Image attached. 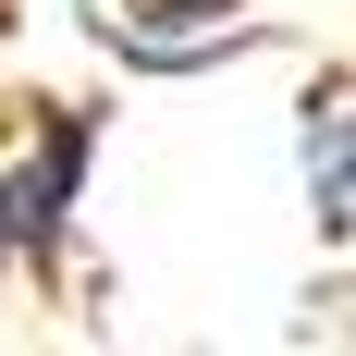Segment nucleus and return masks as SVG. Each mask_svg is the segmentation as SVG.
Listing matches in <instances>:
<instances>
[{"mask_svg": "<svg viewBox=\"0 0 356 356\" xmlns=\"http://www.w3.org/2000/svg\"><path fill=\"white\" fill-rule=\"evenodd\" d=\"M307 197L332 234H356V111H307Z\"/></svg>", "mask_w": 356, "mask_h": 356, "instance_id": "f03ea898", "label": "nucleus"}, {"mask_svg": "<svg viewBox=\"0 0 356 356\" xmlns=\"http://www.w3.org/2000/svg\"><path fill=\"white\" fill-rule=\"evenodd\" d=\"M86 147H99V123L74 99H49L37 160L0 172V270H49V246H62V221H74V184H86Z\"/></svg>", "mask_w": 356, "mask_h": 356, "instance_id": "f257e3e1", "label": "nucleus"}]
</instances>
